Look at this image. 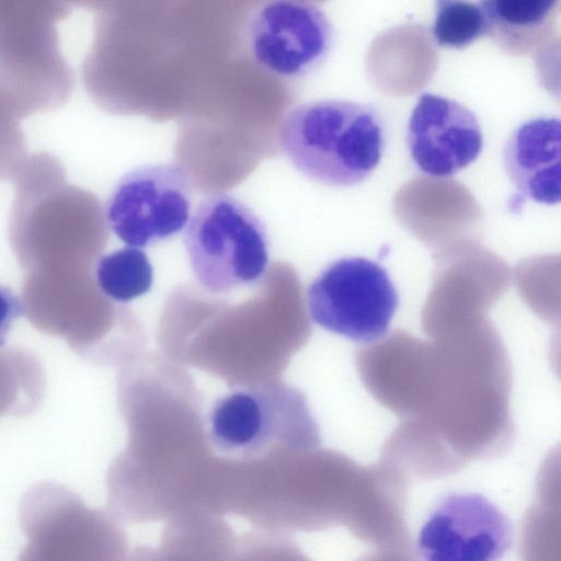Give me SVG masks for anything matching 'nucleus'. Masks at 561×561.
<instances>
[{
  "label": "nucleus",
  "mask_w": 561,
  "mask_h": 561,
  "mask_svg": "<svg viewBox=\"0 0 561 561\" xmlns=\"http://www.w3.org/2000/svg\"><path fill=\"white\" fill-rule=\"evenodd\" d=\"M507 516L478 493L455 492L430 513L416 539L417 561H499L513 543Z\"/></svg>",
  "instance_id": "nucleus-9"
},
{
  "label": "nucleus",
  "mask_w": 561,
  "mask_h": 561,
  "mask_svg": "<svg viewBox=\"0 0 561 561\" xmlns=\"http://www.w3.org/2000/svg\"><path fill=\"white\" fill-rule=\"evenodd\" d=\"M234 542L221 516L190 512L169 519L157 547L136 546L125 561H231Z\"/></svg>",
  "instance_id": "nucleus-12"
},
{
  "label": "nucleus",
  "mask_w": 561,
  "mask_h": 561,
  "mask_svg": "<svg viewBox=\"0 0 561 561\" xmlns=\"http://www.w3.org/2000/svg\"><path fill=\"white\" fill-rule=\"evenodd\" d=\"M488 22V36L512 55L530 53L548 32L556 0L479 1Z\"/></svg>",
  "instance_id": "nucleus-13"
},
{
  "label": "nucleus",
  "mask_w": 561,
  "mask_h": 561,
  "mask_svg": "<svg viewBox=\"0 0 561 561\" xmlns=\"http://www.w3.org/2000/svg\"><path fill=\"white\" fill-rule=\"evenodd\" d=\"M231 561H311L283 531L257 529L236 539Z\"/></svg>",
  "instance_id": "nucleus-16"
},
{
  "label": "nucleus",
  "mask_w": 561,
  "mask_h": 561,
  "mask_svg": "<svg viewBox=\"0 0 561 561\" xmlns=\"http://www.w3.org/2000/svg\"><path fill=\"white\" fill-rule=\"evenodd\" d=\"M247 37L252 57L263 69L294 79L310 73L327 59L334 30L317 4L279 0L253 12Z\"/></svg>",
  "instance_id": "nucleus-8"
},
{
  "label": "nucleus",
  "mask_w": 561,
  "mask_h": 561,
  "mask_svg": "<svg viewBox=\"0 0 561 561\" xmlns=\"http://www.w3.org/2000/svg\"><path fill=\"white\" fill-rule=\"evenodd\" d=\"M561 125L554 116H538L517 126L503 149L512 184L527 198L556 205L561 197Z\"/></svg>",
  "instance_id": "nucleus-11"
},
{
  "label": "nucleus",
  "mask_w": 561,
  "mask_h": 561,
  "mask_svg": "<svg viewBox=\"0 0 561 561\" xmlns=\"http://www.w3.org/2000/svg\"><path fill=\"white\" fill-rule=\"evenodd\" d=\"M280 144L290 163L308 179L333 187L355 186L379 165L385 125L369 104L328 99L287 112Z\"/></svg>",
  "instance_id": "nucleus-2"
},
{
  "label": "nucleus",
  "mask_w": 561,
  "mask_h": 561,
  "mask_svg": "<svg viewBox=\"0 0 561 561\" xmlns=\"http://www.w3.org/2000/svg\"><path fill=\"white\" fill-rule=\"evenodd\" d=\"M307 306L311 320L355 342H373L388 331L399 296L387 271L358 256L330 264L310 284Z\"/></svg>",
  "instance_id": "nucleus-6"
},
{
  "label": "nucleus",
  "mask_w": 561,
  "mask_h": 561,
  "mask_svg": "<svg viewBox=\"0 0 561 561\" xmlns=\"http://www.w3.org/2000/svg\"><path fill=\"white\" fill-rule=\"evenodd\" d=\"M208 439L214 450L236 462L307 451L320 442L304 397L284 385L237 390L217 400Z\"/></svg>",
  "instance_id": "nucleus-4"
},
{
  "label": "nucleus",
  "mask_w": 561,
  "mask_h": 561,
  "mask_svg": "<svg viewBox=\"0 0 561 561\" xmlns=\"http://www.w3.org/2000/svg\"><path fill=\"white\" fill-rule=\"evenodd\" d=\"M432 35L436 45L451 49H463L488 36V22L480 2L436 1Z\"/></svg>",
  "instance_id": "nucleus-15"
},
{
  "label": "nucleus",
  "mask_w": 561,
  "mask_h": 561,
  "mask_svg": "<svg viewBox=\"0 0 561 561\" xmlns=\"http://www.w3.org/2000/svg\"><path fill=\"white\" fill-rule=\"evenodd\" d=\"M95 279L105 296L127 302L149 291L153 271L147 254L130 247L102 256L96 264Z\"/></svg>",
  "instance_id": "nucleus-14"
},
{
  "label": "nucleus",
  "mask_w": 561,
  "mask_h": 561,
  "mask_svg": "<svg viewBox=\"0 0 561 561\" xmlns=\"http://www.w3.org/2000/svg\"><path fill=\"white\" fill-rule=\"evenodd\" d=\"M24 307L11 288L0 285V347L5 343L12 324L23 314Z\"/></svg>",
  "instance_id": "nucleus-17"
},
{
  "label": "nucleus",
  "mask_w": 561,
  "mask_h": 561,
  "mask_svg": "<svg viewBox=\"0 0 561 561\" xmlns=\"http://www.w3.org/2000/svg\"><path fill=\"white\" fill-rule=\"evenodd\" d=\"M305 453L231 461L227 512L276 531H319L343 525L365 542L388 506L383 468L362 467L335 454Z\"/></svg>",
  "instance_id": "nucleus-1"
},
{
  "label": "nucleus",
  "mask_w": 561,
  "mask_h": 561,
  "mask_svg": "<svg viewBox=\"0 0 561 561\" xmlns=\"http://www.w3.org/2000/svg\"><path fill=\"white\" fill-rule=\"evenodd\" d=\"M187 171L175 163H151L124 174L105 206V219L125 244L144 248L182 231L192 209Z\"/></svg>",
  "instance_id": "nucleus-7"
},
{
  "label": "nucleus",
  "mask_w": 561,
  "mask_h": 561,
  "mask_svg": "<svg viewBox=\"0 0 561 561\" xmlns=\"http://www.w3.org/2000/svg\"><path fill=\"white\" fill-rule=\"evenodd\" d=\"M26 545L18 561H125L128 540L111 511L92 508L57 482L30 488L19 506Z\"/></svg>",
  "instance_id": "nucleus-3"
},
{
  "label": "nucleus",
  "mask_w": 561,
  "mask_h": 561,
  "mask_svg": "<svg viewBox=\"0 0 561 561\" xmlns=\"http://www.w3.org/2000/svg\"><path fill=\"white\" fill-rule=\"evenodd\" d=\"M357 561H417L409 548L405 549H379L366 554Z\"/></svg>",
  "instance_id": "nucleus-18"
},
{
  "label": "nucleus",
  "mask_w": 561,
  "mask_h": 561,
  "mask_svg": "<svg viewBox=\"0 0 561 561\" xmlns=\"http://www.w3.org/2000/svg\"><path fill=\"white\" fill-rule=\"evenodd\" d=\"M407 147L416 168L427 176H454L481 153L483 135L477 115L462 103L423 92L407 126Z\"/></svg>",
  "instance_id": "nucleus-10"
},
{
  "label": "nucleus",
  "mask_w": 561,
  "mask_h": 561,
  "mask_svg": "<svg viewBox=\"0 0 561 561\" xmlns=\"http://www.w3.org/2000/svg\"><path fill=\"white\" fill-rule=\"evenodd\" d=\"M184 245L196 279L210 293L254 284L268 266L265 224L227 193H211L201 201L186 225Z\"/></svg>",
  "instance_id": "nucleus-5"
}]
</instances>
